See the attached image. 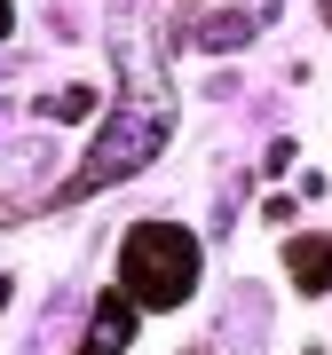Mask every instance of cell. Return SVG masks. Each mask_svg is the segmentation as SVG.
<instances>
[{"instance_id": "7", "label": "cell", "mask_w": 332, "mask_h": 355, "mask_svg": "<svg viewBox=\"0 0 332 355\" xmlns=\"http://www.w3.org/2000/svg\"><path fill=\"white\" fill-rule=\"evenodd\" d=\"M324 24H332V0H324Z\"/></svg>"}, {"instance_id": "1", "label": "cell", "mask_w": 332, "mask_h": 355, "mask_svg": "<svg viewBox=\"0 0 332 355\" xmlns=\"http://www.w3.org/2000/svg\"><path fill=\"white\" fill-rule=\"evenodd\" d=\"M119 292L135 308H182L198 292V237L182 221H135L119 245Z\"/></svg>"}, {"instance_id": "6", "label": "cell", "mask_w": 332, "mask_h": 355, "mask_svg": "<svg viewBox=\"0 0 332 355\" xmlns=\"http://www.w3.org/2000/svg\"><path fill=\"white\" fill-rule=\"evenodd\" d=\"M16 32V8H8V0H0V40H8Z\"/></svg>"}, {"instance_id": "4", "label": "cell", "mask_w": 332, "mask_h": 355, "mask_svg": "<svg viewBox=\"0 0 332 355\" xmlns=\"http://www.w3.org/2000/svg\"><path fill=\"white\" fill-rule=\"evenodd\" d=\"M285 268H293L301 292H332V237H293L285 245Z\"/></svg>"}, {"instance_id": "5", "label": "cell", "mask_w": 332, "mask_h": 355, "mask_svg": "<svg viewBox=\"0 0 332 355\" xmlns=\"http://www.w3.org/2000/svg\"><path fill=\"white\" fill-rule=\"evenodd\" d=\"M245 40H254L245 16H206V24H198V48H245Z\"/></svg>"}, {"instance_id": "2", "label": "cell", "mask_w": 332, "mask_h": 355, "mask_svg": "<svg viewBox=\"0 0 332 355\" xmlns=\"http://www.w3.org/2000/svg\"><path fill=\"white\" fill-rule=\"evenodd\" d=\"M166 150V119L158 111H119V119H103V142L88 150V166H79V182L64 198H88V190H111V182H127V174H142Z\"/></svg>"}, {"instance_id": "3", "label": "cell", "mask_w": 332, "mask_h": 355, "mask_svg": "<svg viewBox=\"0 0 332 355\" xmlns=\"http://www.w3.org/2000/svg\"><path fill=\"white\" fill-rule=\"evenodd\" d=\"M135 316H142V308L127 300V292H103V300H95V324H88V340H79V355H127Z\"/></svg>"}]
</instances>
